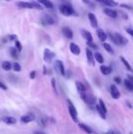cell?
<instances>
[{"label": "cell", "mask_w": 133, "mask_h": 134, "mask_svg": "<svg viewBox=\"0 0 133 134\" xmlns=\"http://www.w3.org/2000/svg\"><path fill=\"white\" fill-rule=\"evenodd\" d=\"M59 11L62 15H66V16H70L73 15H77V13L74 11L73 7L67 4H62L59 5Z\"/></svg>", "instance_id": "6da1fadb"}, {"label": "cell", "mask_w": 133, "mask_h": 134, "mask_svg": "<svg viewBox=\"0 0 133 134\" xmlns=\"http://www.w3.org/2000/svg\"><path fill=\"white\" fill-rule=\"evenodd\" d=\"M67 104H68V111H69L71 118L75 122H78V120H77V111L76 108H75V106H74V104L72 103L69 99L67 100Z\"/></svg>", "instance_id": "7a4b0ae2"}, {"label": "cell", "mask_w": 133, "mask_h": 134, "mask_svg": "<svg viewBox=\"0 0 133 134\" xmlns=\"http://www.w3.org/2000/svg\"><path fill=\"white\" fill-rule=\"evenodd\" d=\"M114 36L116 37L117 45H118V46H125V45L128 44V39H127L126 37H124L122 35H120L119 33H115Z\"/></svg>", "instance_id": "3957f363"}, {"label": "cell", "mask_w": 133, "mask_h": 134, "mask_svg": "<svg viewBox=\"0 0 133 134\" xmlns=\"http://www.w3.org/2000/svg\"><path fill=\"white\" fill-rule=\"evenodd\" d=\"M54 57H55V53L50 51L48 48H46V49L44 50V56H43V58H44V60H45L46 62H47V63L51 62Z\"/></svg>", "instance_id": "277c9868"}, {"label": "cell", "mask_w": 133, "mask_h": 134, "mask_svg": "<svg viewBox=\"0 0 133 134\" xmlns=\"http://www.w3.org/2000/svg\"><path fill=\"white\" fill-rule=\"evenodd\" d=\"M35 119H36V117H35L34 114L28 113V114H26V115H24V116L21 117V121H22L23 123H28V122L33 121Z\"/></svg>", "instance_id": "5b68a950"}, {"label": "cell", "mask_w": 133, "mask_h": 134, "mask_svg": "<svg viewBox=\"0 0 133 134\" xmlns=\"http://www.w3.org/2000/svg\"><path fill=\"white\" fill-rule=\"evenodd\" d=\"M110 94H111V97L115 99H118L120 97V93L118 91V88L116 87V85H111L110 86Z\"/></svg>", "instance_id": "8992f818"}, {"label": "cell", "mask_w": 133, "mask_h": 134, "mask_svg": "<svg viewBox=\"0 0 133 134\" xmlns=\"http://www.w3.org/2000/svg\"><path fill=\"white\" fill-rule=\"evenodd\" d=\"M88 19H89V22H90V25L92 27L94 28H97V26H98V23H97V19L96 17V15H94L93 13H88Z\"/></svg>", "instance_id": "52a82bcc"}, {"label": "cell", "mask_w": 133, "mask_h": 134, "mask_svg": "<svg viewBox=\"0 0 133 134\" xmlns=\"http://www.w3.org/2000/svg\"><path fill=\"white\" fill-rule=\"evenodd\" d=\"M69 49L71 51L72 54L76 55V56H78L80 54V47L77 46L76 43H70L69 45Z\"/></svg>", "instance_id": "ba28073f"}, {"label": "cell", "mask_w": 133, "mask_h": 134, "mask_svg": "<svg viewBox=\"0 0 133 134\" xmlns=\"http://www.w3.org/2000/svg\"><path fill=\"white\" fill-rule=\"evenodd\" d=\"M16 5L19 8H28V9H33V5L31 2H25V1H19L16 3Z\"/></svg>", "instance_id": "9c48e42d"}, {"label": "cell", "mask_w": 133, "mask_h": 134, "mask_svg": "<svg viewBox=\"0 0 133 134\" xmlns=\"http://www.w3.org/2000/svg\"><path fill=\"white\" fill-rule=\"evenodd\" d=\"M42 24L44 25H54L55 24V20L53 19V17L48 15H45L42 18Z\"/></svg>", "instance_id": "30bf717a"}, {"label": "cell", "mask_w": 133, "mask_h": 134, "mask_svg": "<svg viewBox=\"0 0 133 134\" xmlns=\"http://www.w3.org/2000/svg\"><path fill=\"white\" fill-rule=\"evenodd\" d=\"M97 37L99 38V40L101 42H105L106 39L107 38V34H106V33L104 32V30L101 29V28H97Z\"/></svg>", "instance_id": "8fae6325"}, {"label": "cell", "mask_w": 133, "mask_h": 134, "mask_svg": "<svg viewBox=\"0 0 133 134\" xmlns=\"http://www.w3.org/2000/svg\"><path fill=\"white\" fill-rule=\"evenodd\" d=\"M86 55H87V59L89 64H91L92 66L95 65L94 63V55H93L92 51L89 48H86Z\"/></svg>", "instance_id": "7c38bea8"}, {"label": "cell", "mask_w": 133, "mask_h": 134, "mask_svg": "<svg viewBox=\"0 0 133 134\" xmlns=\"http://www.w3.org/2000/svg\"><path fill=\"white\" fill-rule=\"evenodd\" d=\"M81 34H82V36H83V37L86 39V41H87V42H92L93 41L92 35H91V33H90V32L85 30V29H81Z\"/></svg>", "instance_id": "4fadbf2b"}, {"label": "cell", "mask_w": 133, "mask_h": 134, "mask_svg": "<svg viewBox=\"0 0 133 134\" xmlns=\"http://www.w3.org/2000/svg\"><path fill=\"white\" fill-rule=\"evenodd\" d=\"M63 34L65 35L66 38H68V39H71L73 38V31L69 28V27H67V26H65V27H63Z\"/></svg>", "instance_id": "5bb4252c"}, {"label": "cell", "mask_w": 133, "mask_h": 134, "mask_svg": "<svg viewBox=\"0 0 133 134\" xmlns=\"http://www.w3.org/2000/svg\"><path fill=\"white\" fill-rule=\"evenodd\" d=\"M36 1L39 2L41 5H43V6H45V7H46V8L52 9V8L54 7L53 3H52L51 1H49V0H36Z\"/></svg>", "instance_id": "9a60e30c"}, {"label": "cell", "mask_w": 133, "mask_h": 134, "mask_svg": "<svg viewBox=\"0 0 133 134\" xmlns=\"http://www.w3.org/2000/svg\"><path fill=\"white\" fill-rule=\"evenodd\" d=\"M103 12L107 15V16H109V17H112V18H116L117 17V12L115 10H113V9H110V8H105Z\"/></svg>", "instance_id": "2e32d148"}, {"label": "cell", "mask_w": 133, "mask_h": 134, "mask_svg": "<svg viewBox=\"0 0 133 134\" xmlns=\"http://www.w3.org/2000/svg\"><path fill=\"white\" fill-rule=\"evenodd\" d=\"M2 120L6 124H9V125H12V124H15L16 123V119L14 118V117H10V116H5L2 118Z\"/></svg>", "instance_id": "e0dca14e"}, {"label": "cell", "mask_w": 133, "mask_h": 134, "mask_svg": "<svg viewBox=\"0 0 133 134\" xmlns=\"http://www.w3.org/2000/svg\"><path fill=\"white\" fill-rule=\"evenodd\" d=\"M56 65L57 66V67H58V69H59V71H60L62 76L65 77V76H66V70H65V67H64L63 62H62L61 60H56Z\"/></svg>", "instance_id": "ac0fdd59"}, {"label": "cell", "mask_w": 133, "mask_h": 134, "mask_svg": "<svg viewBox=\"0 0 133 134\" xmlns=\"http://www.w3.org/2000/svg\"><path fill=\"white\" fill-rule=\"evenodd\" d=\"M100 71H101V73H102L103 75L107 76V75H109L110 73L112 72V68L110 67H107V66L101 65V66H100Z\"/></svg>", "instance_id": "d6986e66"}, {"label": "cell", "mask_w": 133, "mask_h": 134, "mask_svg": "<svg viewBox=\"0 0 133 134\" xmlns=\"http://www.w3.org/2000/svg\"><path fill=\"white\" fill-rule=\"evenodd\" d=\"M78 126H79V128H80L82 130H84V131H85V132H87V134H92L93 133L92 129H91L90 127H88L87 125H86V124L78 123Z\"/></svg>", "instance_id": "ffe728a7"}, {"label": "cell", "mask_w": 133, "mask_h": 134, "mask_svg": "<svg viewBox=\"0 0 133 134\" xmlns=\"http://www.w3.org/2000/svg\"><path fill=\"white\" fill-rule=\"evenodd\" d=\"M120 60H121V62L123 63V65L126 67V68L128 69V71H130V72H133V69H132V67H131V66L129 65V63H128V61H127V59L125 58V57H120Z\"/></svg>", "instance_id": "44dd1931"}, {"label": "cell", "mask_w": 133, "mask_h": 134, "mask_svg": "<svg viewBox=\"0 0 133 134\" xmlns=\"http://www.w3.org/2000/svg\"><path fill=\"white\" fill-rule=\"evenodd\" d=\"M76 87H77V90L79 91V93L86 92V87H85V85H83L81 82L76 81Z\"/></svg>", "instance_id": "7402d4cb"}, {"label": "cell", "mask_w": 133, "mask_h": 134, "mask_svg": "<svg viewBox=\"0 0 133 134\" xmlns=\"http://www.w3.org/2000/svg\"><path fill=\"white\" fill-rule=\"evenodd\" d=\"M103 4L107 5V6H110V7H114V6H117L118 5V2H116L115 0H105L103 2Z\"/></svg>", "instance_id": "603a6c76"}, {"label": "cell", "mask_w": 133, "mask_h": 134, "mask_svg": "<svg viewBox=\"0 0 133 134\" xmlns=\"http://www.w3.org/2000/svg\"><path fill=\"white\" fill-rule=\"evenodd\" d=\"M103 47H104L105 50L107 52H108L109 54H112V55L114 54V50H113V48L111 47V46H110L108 43H105V42H104V43H103Z\"/></svg>", "instance_id": "cb8c5ba5"}, {"label": "cell", "mask_w": 133, "mask_h": 134, "mask_svg": "<svg viewBox=\"0 0 133 134\" xmlns=\"http://www.w3.org/2000/svg\"><path fill=\"white\" fill-rule=\"evenodd\" d=\"M94 57H95V59H96L98 63H100V64H102L103 62H104L103 56L100 54V53H98V52H96V53L94 54Z\"/></svg>", "instance_id": "d4e9b609"}, {"label": "cell", "mask_w": 133, "mask_h": 134, "mask_svg": "<svg viewBox=\"0 0 133 134\" xmlns=\"http://www.w3.org/2000/svg\"><path fill=\"white\" fill-rule=\"evenodd\" d=\"M96 108H97V112H98V114L100 115V117L102 118V119H106V112L103 110V108L99 106V104L98 105H97L96 106Z\"/></svg>", "instance_id": "484cf974"}, {"label": "cell", "mask_w": 133, "mask_h": 134, "mask_svg": "<svg viewBox=\"0 0 133 134\" xmlns=\"http://www.w3.org/2000/svg\"><path fill=\"white\" fill-rule=\"evenodd\" d=\"M2 67L5 71H9L12 68V65H11V63L9 61H5L3 62V64H2Z\"/></svg>", "instance_id": "4316f807"}, {"label": "cell", "mask_w": 133, "mask_h": 134, "mask_svg": "<svg viewBox=\"0 0 133 134\" xmlns=\"http://www.w3.org/2000/svg\"><path fill=\"white\" fill-rule=\"evenodd\" d=\"M124 85L128 90H133V83L129 79H124Z\"/></svg>", "instance_id": "83f0119b"}, {"label": "cell", "mask_w": 133, "mask_h": 134, "mask_svg": "<svg viewBox=\"0 0 133 134\" xmlns=\"http://www.w3.org/2000/svg\"><path fill=\"white\" fill-rule=\"evenodd\" d=\"M31 4L33 5V7H34V8H36V9H38V10H43V6H42V5H41L39 2L31 0Z\"/></svg>", "instance_id": "f1b7e54d"}, {"label": "cell", "mask_w": 133, "mask_h": 134, "mask_svg": "<svg viewBox=\"0 0 133 134\" xmlns=\"http://www.w3.org/2000/svg\"><path fill=\"white\" fill-rule=\"evenodd\" d=\"M12 67H13L14 71H15V72H19V71H21L20 64H19V63H17V62H14V63H13V65H12Z\"/></svg>", "instance_id": "f546056e"}, {"label": "cell", "mask_w": 133, "mask_h": 134, "mask_svg": "<svg viewBox=\"0 0 133 134\" xmlns=\"http://www.w3.org/2000/svg\"><path fill=\"white\" fill-rule=\"evenodd\" d=\"M18 53H19V52H18L17 49H15L14 47H11L10 48V54L14 58H17V57H18Z\"/></svg>", "instance_id": "4dcf8cb0"}, {"label": "cell", "mask_w": 133, "mask_h": 134, "mask_svg": "<svg viewBox=\"0 0 133 134\" xmlns=\"http://www.w3.org/2000/svg\"><path fill=\"white\" fill-rule=\"evenodd\" d=\"M51 85H52V88H53V90H54L55 94L57 95V89H56V79H55V78H52Z\"/></svg>", "instance_id": "1f68e13d"}, {"label": "cell", "mask_w": 133, "mask_h": 134, "mask_svg": "<svg viewBox=\"0 0 133 134\" xmlns=\"http://www.w3.org/2000/svg\"><path fill=\"white\" fill-rule=\"evenodd\" d=\"M98 103H99V106H100V107L103 108V110H104V111L107 113V108H106V105H105L104 101H103L101 98H99V99H98Z\"/></svg>", "instance_id": "d6a6232c"}, {"label": "cell", "mask_w": 133, "mask_h": 134, "mask_svg": "<svg viewBox=\"0 0 133 134\" xmlns=\"http://www.w3.org/2000/svg\"><path fill=\"white\" fill-rule=\"evenodd\" d=\"M15 47H16V49L18 50V52H21L22 51V45H21V43L18 40H15Z\"/></svg>", "instance_id": "836d02e7"}, {"label": "cell", "mask_w": 133, "mask_h": 134, "mask_svg": "<svg viewBox=\"0 0 133 134\" xmlns=\"http://www.w3.org/2000/svg\"><path fill=\"white\" fill-rule=\"evenodd\" d=\"M87 45L89 47H91V48H94V49H97V46L95 44V43H93V41L92 42H87Z\"/></svg>", "instance_id": "e575fe53"}, {"label": "cell", "mask_w": 133, "mask_h": 134, "mask_svg": "<svg viewBox=\"0 0 133 134\" xmlns=\"http://www.w3.org/2000/svg\"><path fill=\"white\" fill-rule=\"evenodd\" d=\"M120 7H122V8H126V9H128V10H132V6L129 5H126V4H121L120 5Z\"/></svg>", "instance_id": "d590c367"}, {"label": "cell", "mask_w": 133, "mask_h": 134, "mask_svg": "<svg viewBox=\"0 0 133 134\" xmlns=\"http://www.w3.org/2000/svg\"><path fill=\"white\" fill-rule=\"evenodd\" d=\"M126 31H127V33H128V35H130V36L133 37V29L132 28H129V27H128V28H126Z\"/></svg>", "instance_id": "8d00e7d4"}, {"label": "cell", "mask_w": 133, "mask_h": 134, "mask_svg": "<svg viewBox=\"0 0 133 134\" xmlns=\"http://www.w3.org/2000/svg\"><path fill=\"white\" fill-rule=\"evenodd\" d=\"M36 71L35 70H33V71H31V73H30V78L31 79H34L35 77H36Z\"/></svg>", "instance_id": "74e56055"}, {"label": "cell", "mask_w": 133, "mask_h": 134, "mask_svg": "<svg viewBox=\"0 0 133 134\" xmlns=\"http://www.w3.org/2000/svg\"><path fill=\"white\" fill-rule=\"evenodd\" d=\"M114 81L117 83V84H120V82H121V79H120V77H114Z\"/></svg>", "instance_id": "f35d334b"}, {"label": "cell", "mask_w": 133, "mask_h": 134, "mask_svg": "<svg viewBox=\"0 0 133 134\" xmlns=\"http://www.w3.org/2000/svg\"><path fill=\"white\" fill-rule=\"evenodd\" d=\"M0 88H2V89H5H5H6L7 88H6V86H5L4 83H2L1 81H0Z\"/></svg>", "instance_id": "ab89813d"}, {"label": "cell", "mask_w": 133, "mask_h": 134, "mask_svg": "<svg viewBox=\"0 0 133 134\" xmlns=\"http://www.w3.org/2000/svg\"><path fill=\"white\" fill-rule=\"evenodd\" d=\"M82 1H83V3H85V4H87V5H92V6H94V5H92V4L90 3L89 0H82Z\"/></svg>", "instance_id": "60d3db41"}, {"label": "cell", "mask_w": 133, "mask_h": 134, "mask_svg": "<svg viewBox=\"0 0 133 134\" xmlns=\"http://www.w3.org/2000/svg\"><path fill=\"white\" fill-rule=\"evenodd\" d=\"M15 38H16V36H15V35H10V36H9V39H10V40H14Z\"/></svg>", "instance_id": "b9f144b4"}, {"label": "cell", "mask_w": 133, "mask_h": 134, "mask_svg": "<svg viewBox=\"0 0 133 134\" xmlns=\"http://www.w3.org/2000/svg\"><path fill=\"white\" fill-rule=\"evenodd\" d=\"M128 79L131 81V82L133 83V77L132 76H130V75H128Z\"/></svg>", "instance_id": "7bdbcfd3"}, {"label": "cell", "mask_w": 133, "mask_h": 134, "mask_svg": "<svg viewBox=\"0 0 133 134\" xmlns=\"http://www.w3.org/2000/svg\"><path fill=\"white\" fill-rule=\"evenodd\" d=\"M34 134H45L44 132H42V131H38V130H36V131H34Z\"/></svg>", "instance_id": "ee69618b"}, {"label": "cell", "mask_w": 133, "mask_h": 134, "mask_svg": "<svg viewBox=\"0 0 133 134\" xmlns=\"http://www.w3.org/2000/svg\"><path fill=\"white\" fill-rule=\"evenodd\" d=\"M110 134H120L118 131H117V130H113V131H111V133Z\"/></svg>", "instance_id": "f6af8a7d"}, {"label": "cell", "mask_w": 133, "mask_h": 134, "mask_svg": "<svg viewBox=\"0 0 133 134\" xmlns=\"http://www.w3.org/2000/svg\"><path fill=\"white\" fill-rule=\"evenodd\" d=\"M43 69H44V70H43V73H44V74H46V67H45V66L43 67Z\"/></svg>", "instance_id": "bcb514c9"}, {"label": "cell", "mask_w": 133, "mask_h": 134, "mask_svg": "<svg viewBox=\"0 0 133 134\" xmlns=\"http://www.w3.org/2000/svg\"><path fill=\"white\" fill-rule=\"evenodd\" d=\"M127 104H128V108H132V106H131V104L129 103V102H128V101H127Z\"/></svg>", "instance_id": "7dc6e473"}, {"label": "cell", "mask_w": 133, "mask_h": 134, "mask_svg": "<svg viewBox=\"0 0 133 134\" xmlns=\"http://www.w3.org/2000/svg\"><path fill=\"white\" fill-rule=\"evenodd\" d=\"M95 1H97V2H100V3H103L105 0H95Z\"/></svg>", "instance_id": "c3c4849f"}, {"label": "cell", "mask_w": 133, "mask_h": 134, "mask_svg": "<svg viewBox=\"0 0 133 134\" xmlns=\"http://www.w3.org/2000/svg\"><path fill=\"white\" fill-rule=\"evenodd\" d=\"M5 1H10V0H5Z\"/></svg>", "instance_id": "681fc988"}, {"label": "cell", "mask_w": 133, "mask_h": 134, "mask_svg": "<svg viewBox=\"0 0 133 134\" xmlns=\"http://www.w3.org/2000/svg\"><path fill=\"white\" fill-rule=\"evenodd\" d=\"M0 121H1V119H0Z\"/></svg>", "instance_id": "f907efd6"}, {"label": "cell", "mask_w": 133, "mask_h": 134, "mask_svg": "<svg viewBox=\"0 0 133 134\" xmlns=\"http://www.w3.org/2000/svg\"><path fill=\"white\" fill-rule=\"evenodd\" d=\"M130 134H132V133H131V132H130Z\"/></svg>", "instance_id": "816d5d0a"}]
</instances>
